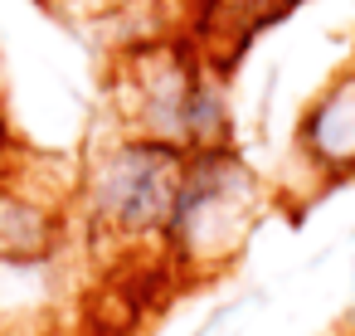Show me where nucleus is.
<instances>
[{
  "label": "nucleus",
  "instance_id": "1",
  "mask_svg": "<svg viewBox=\"0 0 355 336\" xmlns=\"http://www.w3.org/2000/svg\"><path fill=\"white\" fill-rule=\"evenodd\" d=\"M258 205H263V185L234 146L190 151L161 249L185 268H214L243 249V234L253 229Z\"/></svg>",
  "mask_w": 355,
  "mask_h": 336
},
{
  "label": "nucleus",
  "instance_id": "2",
  "mask_svg": "<svg viewBox=\"0 0 355 336\" xmlns=\"http://www.w3.org/2000/svg\"><path fill=\"white\" fill-rule=\"evenodd\" d=\"M185 146L156 137H117L107 151L93 156L83 176V210L88 224L117 244H146L166 234L175 185L185 171Z\"/></svg>",
  "mask_w": 355,
  "mask_h": 336
},
{
  "label": "nucleus",
  "instance_id": "3",
  "mask_svg": "<svg viewBox=\"0 0 355 336\" xmlns=\"http://www.w3.org/2000/svg\"><path fill=\"white\" fill-rule=\"evenodd\" d=\"M200 83H205V69H195L166 49H151L146 59H137L127 69L132 137H156V142L190 151V108H195Z\"/></svg>",
  "mask_w": 355,
  "mask_h": 336
},
{
  "label": "nucleus",
  "instance_id": "4",
  "mask_svg": "<svg viewBox=\"0 0 355 336\" xmlns=\"http://www.w3.org/2000/svg\"><path fill=\"white\" fill-rule=\"evenodd\" d=\"M59 239H64V224L44 195H30L15 180H0V263L40 268L54 258Z\"/></svg>",
  "mask_w": 355,
  "mask_h": 336
},
{
  "label": "nucleus",
  "instance_id": "5",
  "mask_svg": "<svg viewBox=\"0 0 355 336\" xmlns=\"http://www.w3.org/2000/svg\"><path fill=\"white\" fill-rule=\"evenodd\" d=\"M306 161L326 176H350L355 171V69L340 74L302 117L297 132Z\"/></svg>",
  "mask_w": 355,
  "mask_h": 336
},
{
  "label": "nucleus",
  "instance_id": "6",
  "mask_svg": "<svg viewBox=\"0 0 355 336\" xmlns=\"http://www.w3.org/2000/svg\"><path fill=\"white\" fill-rule=\"evenodd\" d=\"M287 0H205V10H200V30L209 35L214 25H229V35L243 44L258 25H268L272 15H282Z\"/></svg>",
  "mask_w": 355,
  "mask_h": 336
}]
</instances>
